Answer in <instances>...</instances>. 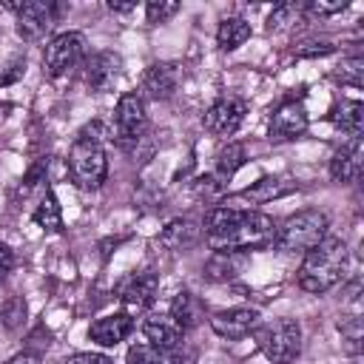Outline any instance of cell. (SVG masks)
Returning a JSON list of instances; mask_svg holds the SVG:
<instances>
[{
	"label": "cell",
	"instance_id": "6da1fadb",
	"mask_svg": "<svg viewBox=\"0 0 364 364\" xmlns=\"http://www.w3.org/2000/svg\"><path fill=\"white\" fill-rule=\"evenodd\" d=\"M276 230L279 225L273 222V216L230 205L210 208L202 222L205 242L210 245L213 253H225V250L247 253L256 247H267L276 242Z\"/></svg>",
	"mask_w": 364,
	"mask_h": 364
},
{
	"label": "cell",
	"instance_id": "7a4b0ae2",
	"mask_svg": "<svg viewBox=\"0 0 364 364\" xmlns=\"http://www.w3.org/2000/svg\"><path fill=\"white\" fill-rule=\"evenodd\" d=\"M347 242L338 236H324L316 247H310L304 253V262L299 267V287L304 293H327L330 287H336L347 270Z\"/></svg>",
	"mask_w": 364,
	"mask_h": 364
},
{
	"label": "cell",
	"instance_id": "3957f363",
	"mask_svg": "<svg viewBox=\"0 0 364 364\" xmlns=\"http://www.w3.org/2000/svg\"><path fill=\"white\" fill-rule=\"evenodd\" d=\"M68 173H71L74 185L82 188V191L102 188V182L108 176V156H105L97 122L82 128L80 136L74 139V145L68 151Z\"/></svg>",
	"mask_w": 364,
	"mask_h": 364
},
{
	"label": "cell",
	"instance_id": "277c9868",
	"mask_svg": "<svg viewBox=\"0 0 364 364\" xmlns=\"http://www.w3.org/2000/svg\"><path fill=\"white\" fill-rule=\"evenodd\" d=\"M327 228H330V219L324 210L304 208V210L284 219V225L276 230L273 245L282 253H307L310 247H316L327 236Z\"/></svg>",
	"mask_w": 364,
	"mask_h": 364
},
{
	"label": "cell",
	"instance_id": "5b68a950",
	"mask_svg": "<svg viewBox=\"0 0 364 364\" xmlns=\"http://www.w3.org/2000/svg\"><path fill=\"white\" fill-rule=\"evenodd\" d=\"M253 333L259 350L273 364H290L301 353V327L293 318H276L270 324H259Z\"/></svg>",
	"mask_w": 364,
	"mask_h": 364
},
{
	"label": "cell",
	"instance_id": "8992f818",
	"mask_svg": "<svg viewBox=\"0 0 364 364\" xmlns=\"http://www.w3.org/2000/svg\"><path fill=\"white\" fill-rule=\"evenodd\" d=\"M145 128H148V111H145L142 94L139 91H125L117 100V108H114V142L122 151H131L142 139Z\"/></svg>",
	"mask_w": 364,
	"mask_h": 364
},
{
	"label": "cell",
	"instance_id": "52a82bcc",
	"mask_svg": "<svg viewBox=\"0 0 364 364\" xmlns=\"http://www.w3.org/2000/svg\"><path fill=\"white\" fill-rule=\"evenodd\" d=\"M85 60V34L80 31H63L57 37H51V43L46 46V74L48 77H65L71 68H77Z\"/></svg>",
	"mask_w": 364,
	"mask_h": 364
},
{
	"label": "cell",
	"instance_id": "ba28073f",
	"mask_svg": "<svg viewBox=\"0 0 364 364\" xmlns=\"http://www.w3.org/2000/svg\"><path fill=\"white\" fill-rule=\"evenodd\" d=\"M259 324H262V316L256 307H230V310H219L210 316L213 333L228 341H239V338L250 336Z\"/></svg>",
	"mask_w": 364,
	"mask_h": 364
},
{
	"label": "cell",
	"instance_id": "9c48e42d",
	"mask_svg": "<svg viewBox=\"0 0 364 364\" xmlns=\"http://www.w3.org/2000/svg\"><path fill=\"white\" fill-rule=\"evenodd\" d=\"M245 114H247V105H245L242 100H230V97H228V100H216V102L205 111L202 125H205V131L213 134V136H230V134H236V131L242 128Z\"/></svg>",
	"mask_w": 364,
	"mask_h": 364
},
{
	"label": "cell",
	"instance_id": "30bf717a",
	"mask_svg": "<svg viewBox=\"0 0 364 364\" xmlns=\"http://www.w3.org/2000/svg\"><path fill=\"white\" fill-rule=\"evenodd\" d=\"M54 23V6L43 0H28L17 11V37L26 43H37Z\"/></svg>",
	"mask_w": 364,
	"mask_h": 364
},
{
	"label": "cell",
	"instance_id": "8fae6325",
	"mask_svg": "<svg viewBox=\"0 0 364 364\" xmlns=\"http://www.w3.org/2000/svg\"><path fill=\"white\" fill-rule=\"evenodd\" d=\"M310 119H307V108L296 100H287L282 102L273 117H270V136L273 139H296L307 131Z\"/></svg>",
	"mask_w": 364,
	"mask_h": 364
},
{
	"label": "cell",
	"instance_id": "7c38bea8",
	"mask_svg": "<svg viewBox=\"0 0 364 364\" xmlns=\"http://www.w3.org/2000/svg\"><path fill=\"white\" fill-rule=\"evenodd\" d=\"M179 88V68L173 63H154L142 74V94L148 100H171ZM142 97V100H145Z\"/></svg>",
	"mask_w": 364,
	"mask_h": 364
},
{
	"label": "cell",
	"instance_id": "4fadbf2b",
	"mask_svg": "<svg viewBox=\"0 0 364 364\" xmlns=\"http://www.w3.org/2000/svg\"><path fill=\"white\" fill-rule=\"evenodd\" d=\"M134 333V318L131 313H108V316H100L91 327H88V338L100 347H117L119 341H125L128 336Z\"/></svg>",
	"mask_w": 364,
	"mask_h": 364
},
{
	"label": "cell",
	"instance_id": "5bb4252c",
	"mask_svg": "<svg viewBox=\"0 0 364 364\" xmlns=\"http://www.w3.org/2000/svg\"><path fill=\"white\" fill-rule=\"evenodd\" d=\"M122 68V57L114 51H97L94 57L85 60V82L91 85V91H108Z\"/></svg>",
	"mask_w": 364,
	"mask_h": 364
},
{
	"label": "cell",
	"instance_id": "9a60e30c",
	"mask_svg": "<svg viewBox=\"0 0 364 364\" xmlns=\"http://www.w3.org/2000/svg\"><path fill=\"white\" fill-rule=\"evenodd\" d=\"M156 290H159V279L156 273H134L122 287H119V301L128 307V310H145L154 304L156 299Z\"/></svg>",
	"mask_w": 364,
	"mask_h": 364
},
{
	"label": "cell",
	"instance_id": "2e32d148",
	"mask_svg": "<svg viewBox=\"0 0 364 364\" xmlns=\"http://www.w3.org/2000/svg\"><path fill=\"white\" fill-rule=\"evenodd\" d=\"M364 165V151H361V136L350 139L347 145H341L333 159H330V176L336 182H355Z\"/></svg>",
	"mask_w": 364,
	"mask_h": 364
},
{
	"label": "cell",
	"instance_id": "e0dca14e",
	"mask_svg": "<svg viewBox=\"0 0 364 364\" xmlns=\"http://www.w3.org/2000/svg\"><path fill=\"white\" fill-rule=\"evenodd\" d=\"M290 191H296V182H287V179H279V176H262V179L253 182L250 188H245V191H239L236 196H230V205H233V202L264 205V202H270V199L287 196Z\"/></svg>",
	"mask_w": 364,
	"mask_h": 364
},
{
	"label": "cell",
	"instance_id": "ac0fdd59",
	"mask_svg": "<svg viewBox=\"0 0 364 364\" xmlns=\"http://www.w3.org/2000/svg\"><path fill=\"white\" fill-rule=\"evenodd\" d=\"M142 333H145L148 344L159 347V350H179L182 336H185V330L171 316H151V318H145Z\"/></svg>",
	"mask_w": 364,
	"mask_h": 364
},
{
	"label": "cell",
	"instance_id": "d6986e66",
	"mask_svg": "<svg viewBox=\"0 0 364 364\" xmlns=\"http://www.w3.org/2000/svg\"><path fill=\"white\" fill-rule=\"evenodd\" d=\"M245 267H247V253L225 250V253H213L210 256V262L205 264V276L210 282H230V279L242 276Z\"/></svg>",
	"mask_w": 364,
	"mask_h": 364
},
{
	"label": "cell",
	"instance_id": "ffe728a7",
	"mask_svg": "<svg viewBox=\"0 0 364 364\" xmlns=\"http://www.w3.org/2000/svg\"><path fill=\"white\" fill-rule=\"evenodd\" d=\"M199 233H202V228H199L193 219H188V216H185V219H171V222L162 228L159 242H162L168 250H185V247L196 245Z\"/></svg>",
	"mask_w": 364,
	"mask_h": 364
},
{
	"label": "cell",
	"instance_id": "44dd1931",
	"mask_svg": "<svg viewBox=\"0 0 364 364\" xmlns=\"http://www.w3.org/2000/svg\"><path fill=\"white\" fill-rule=\"evenodd\" d=\"M333 122L341 134L350 139H358L364 131V105L358 100H341V105L333 108Z\"/></svg>",
	"mask_w": 364,
	"mask_h": 364
},
{
	"label": "cell",
	"instance_id": "7402d4cb",
	"mask_svg": "<svg viewBox=\"0 0 364 364\" xmlns=\"http://www.w3.org/2000/svg\"><path fill=\"white\" fill-rule=\"evenodd\" d=\"M182 330H191V327H196L199 324V318H202V304H199V299L191 293V290H179L176 296H173V301H171V313H168Z\"/></svg>",
	"mask_w": 364,
	"mask_h": 364
},
{
	"label": "cell",
	"instance_id": "603a6c76",
	"mask_svg": "<svg viewBox=\"0 0 364 364\" xmlns=\"http://www.w3.org/2000/svg\"><path fill=\"white\" fill-rule=\"evenodd\" d=\"M245 40H250V23L245 17H225L216 28V43L222 51L239 48Z\"/></svg>",
	"mask_w": 364,
	"mask_h": 364
},
{
	"label": "cell",
	"instance_id": "cb8c5ba5",
	"mask_svg": "<svg viewBox=\"0 0 364 364\" xmlns=\"http://www.w3.org/2000/svg\"><path fill=\"white\" fill-rule=\"evenodd\" d=\"M34 225L43 228L46 233H60L63 230V208H60L57 193L51 188L43 193V199H40V205L34 210Z\"/></svg>",
	"mask_w": 364,
	"mask_h": 364
},
{
	"label": "cell",
	"instance_id": "d4e9b609",
	"mask_svg": "<svg viewBox=\"0 0 364 364\" xmlns=\"http://www.w3.org/2000/svg\"><path fill=\"white\" fill-rule=\"evenodd\" d=\"M125 364H182L179 350H159L151 344H134L125 353Z\"/></svg>",
	"mask_w": 364,
	"mask_h": 364
},
{
	"label": "cell",
	"instance_id": "484cf974",
	"mask_svg": "<svg viewBox=\"0 0 364 364\" xmlns=\"http://www.w3.org/2000/svg\"><path fill=\"white\" fill-rule=\"evenodd\" d=\"M245 145H239V142H228V148H222L219 151V156H216V179H219V185L222 182H228L242 165H245Z\"/></svg>",
	"mask_w": 364,
	"mask_h": 364
},
{
	"label": "cell",
	"instance_id": "4316f807",
	"mask_svg": "<svg viewBox=\"0 0 364 364\" xmlns=\"http://www.w3.org/2000/svg\"><path fill=\"white\" fill-rule=\"evenodd\" d=\"M307 14V9H304V3H279L273 11H270V17H267V31H279V28H287V26H293V23H299L301 17Z\"/></svg>",
	"mask_w": 364,
	"mask_h": 364
},
{
	"label": "cell",
	"instance_id": "83f0119b",
	"mask_svg": "<svg viewBox=\"0 0 364 364\" xmlns=\"http://www.w3.org/2000/svg\"><path fill=\"white\" fill-rule=\"evenodd\" d=\"M0 318H3V327L6 330H17L26 321V301H23V296H9L3 301Z\"/></svg>",
	"mask_w": 364,
	"mask_h": 364
},
{
	"label": "cell",
	"instance_id": "f1b7e54d",
	"mask_svg": "<svg viewBox=\"0 0 364 364\" xmlns=\"http://www.w3.org/2000/svg\"><path fill=\"white\" fill-rule=\"evenodd\" d=\"M338 330H341V341H344L347 353L358 355V353H361V336H364L361 318H358V316H350V318H344V321L338 324Z\"/></svg>",
	"mask_w": 364,
	"mask_h": 364
},
{
	"label": "cell",
	"instance_id": "f546056e",
	"mask_svg": "<svg viewBox=\"0 0 364 364\" xmlns=\"http://www.w3.org/2000/svg\"><path fill=\"white\" fill-rule=\"evenodd\" d=\"M336 80H341V85L361 88V85H364V60H361V57H350V60H344L341 68L336 71Z\"/></svg>",
	"mask_w": 364,
	"mask_h": 364
},
{
	"label": "cell",
	"instance_id": "4dcf8cb0",
	"mask_svg": "<svg viewBox=\"0 0 364 364\" xmlns=\"http://www.w3.org/2000/svg\"><path fill=\"white\" fill-rule=\"evenodd\" d=\"M176 11H179V3L176 0H148V6H145L148 23H168Z\"/></svg>",
	"mask_w": 364,
	"mask_h": 364
},
{
	"label": "cell",
	"instance_id": "1f68e13d",
	"mask_svg": "<svg viewBox=\"0 0 364 364\" xmlns=\"http://www.w3.org/2000/svg\"><path fill=\"white\" fill-rule=\"evenodd\" d=\"M304 9H307V14L327 17V14L344 11V9H347V0H316V3H304Z\"/></svg>",
	"mask_w": 364,
	"mask_h": 364
},
{
	"label": "cell",
	"instance_id": "d6a6232c",
	"mask_svg": "<svg viewBox=\"0 0 364 364\" xmlns=\"http://www.w3.org/2000/svg\"><path fill=\"white\" fill-rule=\"evenodd\" d=\"M23 71H26V60H23V57H11V60L0 68V85L17 82V80L23 77Z\"/></svg>",
	"mask_w": 364,
	"mask_h": 364
},
{
	"label": "cell",
	"instance_id": "836d02e7",
	"mask_svg": "<svg viewBox=\"0 0 364 364\" xmlns=\"http://www.w3.org/2000/svg\"><path fill=\"white\" fill-rule=\"evenodd\" d=\"M60 364H111V358L102 353H74Z\"/></svg>",
	"mask_w": 364,
	"mask_h": 364
},
{
	"label": "cell",
	"instance_id": "e575fe53",
	"mask_svg": "<svg viewBox=\"0 0 364 364\" xmlns=\"http://www.w3.org/2000/svg\"><path fill=\"white\" fill-rule=\"evenodd\" d=\"M46 165H48V162H34V165L28 168V173L23 176V188H26V191H28V188H34V185L43 179V173H46Z\"/></svg>",
	"mask_w": 364,
	"mask_h": 364
},
{
	"label": "cell",
	"instance_id": "d590c367",
	"mask_svg": "<svg viewBox=\"0 0 364 364\" xmlns=\"http://www.w3.org/2000/svg\"><path fill=\"white\" fill-rule=\"evenodd\" d=\"M11 264H14V256H11V250H9L6 245H0V284H3V279L11 273Z\"/></svg>",
	"mask_w": 364,
	"mask_h": 364
},
{
	"label": "cell",
	"instance_id": "8d00e7d4",
	"mask_svg": "<svg viewBox=\"0 0 364 364\" xmlns=\"http://www.w3.org/2000/svg\"><path fill=\"white\" fill-rule=\"evenodd\" d=\"M324 54H333L330 43H313V48H301L299 51V57H324Z\"/></svg>",
	"mask_w": 364,
	"mask_h": 364
},
{
	"label": "cell",
	"instance_id": "74e56055",
	"mask_svg": "<svg viewBox=\"0 0 364 364\" xmlns=\"http://www.w3.org/2000/svg\"><path fill=\"white\" fill-rule=\"evenodd\" d=\"M9 364H40V358L34 353H17V355H11Z\"/></svg>",
	"mask_w": 364,
	"mask_h": 364
},
{
	"label": "cell",
	"instance_id": "f35d334b",
	"mask_svg": "<svg viewBox=\"0 0 364 364\" xmlns=\"http://www.w3.org/2000/svg\"><path fill=\"white\" fill-rule=\"evenodd\" d=\"M134 6H136V3H122V0H108V9H111V11H119V14H125V11H134Z\"/></svg>",
	"mask_w": 364,
	"mask_h": 364
}]
</instances>
